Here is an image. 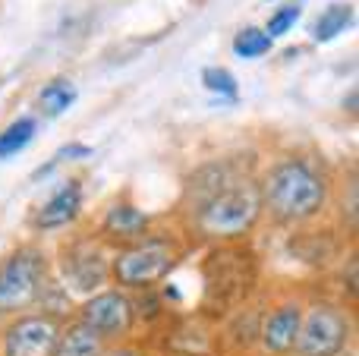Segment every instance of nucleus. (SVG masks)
<instances>
[{
	"instance_id": "6",
	"label": "nucleus",
	"mask_w": 359,
	"mask_h": 356,
	"mask_svg": "<svg viewBox=\"0 0 359 356\" xmlns=\"http://www.w3.org/2000/svg\"><path fill=\"white\" fill-rule=\"evenodd\" d=\"M353 353V315L334 300H316L303 309L297 344L290 356H350Z\"/></svg>"
},
{
	"instance_id": "15",
	"label": "nucleus",
	"mask_w": 359,
	"mask_h": 356,
	"mask_svg": "<svg viewBox=\"0 0 359 356\" xmlns=\"http://www.w3.org/2000/svg\"><path fill=\"white\" fill-rule=\"evenodd\" d=\"M227 331H230V341L243 350H255L259 344V325H262V309H249V306H240L233 315H227Z\"/></svg>"
},
{
	"instance_id": "13",
	"label": "nucleus",
	"mask_w": 359,
	"mask_h": 356,
	"mask_svg": "<svg viewBox=\"0 0 359 356\" xmlns=\"http://www.w3.org/2000/svg\"><path fill=\"white\" fill-rule=\"evenodd\" d=\"M107 347L111 344L104 338H98L92 328L69 319V322H63V331L57 338V347L50 356H104Z\"/></svg>"
},
{
	"instance_id": "16",
	"label": "nucleus",
	"mask_w": 359,
	"mask_h": 356,
	"mask_svg": "<svg viewBox=\"0 0 359 356\" xmlns=\"http://www.w3.org/2000/svg\"><path fill=\"white\" fill-rule=\"evenodd\" d=\"M73 101H76V85L69 79H50L38 95V107H41L44 117H60Z\"/></svg>"
},
{
	"instance_id": "11",
	"label": "nucleus",
	"mask_w": 359,
	"mask_h": 356,
	"mask_svg": "<svg viewBox=\"0 0 359 356\" xmlns=\"http://www.w3.org/2000/svg\"><path fill=\"white\" fill-rule=\"evenodd\" d=\"M145 233H151V214L142 212L136 202H114L101 214V224H98L101 243H114L120 249V246H130L136 240H142Z\"/></svg>"
},
{
	"instance_id": "22",
	"label": "nucleus",
	"mask_w": 359,
	"mask_h": 356,
	"mask_svg": "<svg viewBox=\"0 0 359 356\" xmlns=\"http://www.w3.org/2000/svg\"><path fill=\"white\" fill-rule=\"evenodd\" d=\"M88 151H92V149H88V145H82V142H69V145H63V149L57 151V155L50 158V161L44 164V167L38 170L35 177H44V174H48V170H54L57 164H67V161H76V158H86Z\"/></svg>"
},
{
	"instance_id": "24",
	"label": "nucleus",
	"mask_w": 359,
	"mask_h": 356,
	"mask_svg": "<svg viewBox=\"0 0 359 356\" xmlns=\"http://www.w3.org/2000/svg\"><path fill=\"white\" fill-rule=\"evenodd\" d=\"M341 278H344V294H347V300L353 303V296H356V256L353 252L347 256V265H344Z\"/></svg>"
},
{
	"instance_id": "17",
	"label": "nucleus",
	"mask_w": 359,
	"mask_h": 356,
	"mask_svg": "<svg viewBox=\"0 0 359 356\" xmlns=\"http://www.w3.org/2000/svg\"><path fill=\"white\" fill-rule=\"evenodd\" d=\"M297 243H306V252H297V259L309 265H328L337 256V243L331 240V231H312V233H299L293 237Z\"/></svg>"
},
{
	"instance_id": "3",
	"label": "nucleus",
	"mask_w": 359,
	"mask_h": 356,
	"mask_svg": "<svg viewBox=\"0 0 359 356\" xmlns=\"http://www.w3.org/2000/svg\"><path fill=\"white\" fill-rule=\"evenodd\" d=\"M186 249L174 233H145L130 246H120L111 256V284L126 294L155 290L174 275Z\"/></svg>"
},
{
	"instance_id": "4",
	"label": "nucleus",
	"mask_w": 359,
	"mask_h": 356,
	"mask_svg": "<svg viewBox=\"0 0 359 356\" xmlns=\"http://www.w3.org/2000/svg\"><path fill=\"white\" fill-rule=\"evenodd\" d=\"M205 287H202V309L205 315H233L240 306H246L249 294L255 287V259L243 246H211L202 265Z\"/></svg>"
},
{
	"instance_id": "9",
	"label": "nucleus",
	"mask_w": 359,
	"mask_h": 356,
	"mask_svg": "<svg viewBox=\"0 0 359 356\" xmlns=\"http://www.w3.org/2000/svg\"><path fill=\"white\" fill-rule=\"evenodd\" d=\"M60 315L32 309L16 319H6L0 328V356H50L63 331Z\"/></svg>"
},
{
	"instance_id": "8",
	"label": "nucleus",
	"mask_w": 359,
	"mask_h": 356,
	"mask_svg": "<svg viewBox=\"0 0 359 356\" xmlns=\"http://www.w3.org/2000/svg\"><path fill=\"white\" fill-rule=\"evenodd\" d=\"M60 287L76 296H92L111 284V252L98 237L73 240L60 256Z\"/></svg>"
},
{
	"instance_id": "12",
	"label": "nucleus",
	"mask_w": 359,
	"mask_h": 356,
	"mask_svg": "<svg viewBox=\"0 0 359 356\" xmlns=\"http://www.w3.org/2000/svg\"><path fill=\"white\" fill-rule=\"evenodd\" d=\"M82 199H86V193H82V183H79V180H67V183H63V186L57 189V193L50 196V199L35 212V218H32V227H35V231H41V233H48V231H63L67 224H73V221L79 218Z\"/></svg>"
},
{
	"instance_id": "23",
	"label": "nucleus",
	"mask_w": 359,
	"mask_h": 356,
	"mask_svg": "<svg viewBox=\"0 0 359 356\" xmlns=\"http://www.w3.org/2000/svg\"><path fill=\"white\" fill-rule=\"evenodd\" d=\"M341 205H344V227H347V233H353L356 231V177L353 174L347 177Z\"/></svg>"
},
{
	"instance_id": "7",
	"label": "nucleus",
	"mask_w": 359,
	"mask_h": 356,
	"mask_svg": "<svg viewBox=\"0 0 359 356\" xmlns=\"http://www.w3.org/2000/svg\"><path fill=\"white\" fill-rule=\"evenodd\" d=\"M76 322H82L86 328H92L98 338H104L107 344H123L133 341L139 319H136V294H126V290L114 287H101L98 294L86 296L79 303L73 315Z\"/></svg>"
},
{
	"instance_id": "10",
	"label": "nucleus",
	"mask_w": 359,
	"mask_h": 356,
	"mask_svg": "<svg viewBox=\"0 0 359 356\" xmlns=\"http://www.w3.org/2000/svg\"><path fill=\"white\" fill-rule=\"evenodd\" d=\"M303 309L306 306L299 300H280V303H274L268 313H262L255 350H262V356H290L293 344H297Z\"/></svg>"
},
{
	"instance_id": "14",
	"label": "nucleus",
	"mask_w": 359,
	"mask_h": 356,
	"mask_svg": "<svg viewBox=\"0 0 359 356\" xmlns=\"http://www.w3.org/2000/svg\"><path fill=\"white\" fill-rule=\"evenodd\" d=\"M353 25V6L350 4H331L325 6V13L316 19V29H312V38H316L318 44H328L334 41L337 35H344V32Z\"/></svg>"
},
{
	"instance_id": "19",
	"label": "nucleus",
	"mask_w": 359,
	"mask_h": 356,
	"mask_svg": "<svg viewBox=\"0 0 359 356\" xmlns=\"http://www.w3.org/2000/svg\"><path fill=\"white\" fill-rule=\"evenodd\" d=\"M271 50V38H268L265 29H259V25H249V29L236 32L233 38V54L243 57V60H255V57L268 54Z\"/></svg>"
},
{
	"instance_id": "25",
	"label": "nucleus",
	"mask_w": 359,
	"mask_h": 356,
	"mask_svg": "<svg viewBox=\"0 0 359 356\" xmlns=\"http://www.w3.org/2000/svg\"><path fill=\"white\" fill-rule=\"evenodd\" d=\"M104 356H149V353H145V347L133 344V341H123V344H111V347H107Z\"/></svg>"
},
{
	"instance_id": "18",
	"label": "nucleus",
	"mask_w": 359,
	"mask_h": 356,
	"mask_svg": "<svg viewBox=\"0 0 359 356\" xmlns=\"http://www.w3.org/2000/svg\"><path fill=\"white\" fill-rule=\"evenodd\" d=\"M35 130H38L35 117H19V120H13V123L6 126L4 132H0V158L19 155V151H22L25 145L35 139Z\"/></svg>"
},
{
	"instance_id": "1",
	"label": "nucleus",
	"mask_w": 359,
	"mask_h": 356,
	"mask_svg": "<svg viewBox=\"0 0 359 356\" xmlns=\"http://www.w3.org/2000/svg\"><path fill=\"white\" fill-rule=\"evenodd\" d=\"M262 214L274 227H306L328 212L331 177L306 155L278 158L259 177Z\"/></svg>"
},
{
	"instance_id": "20",
	"label": "nucleus",
	"mask_w": 359,
	"mask_h": 356,
	"mask_svg": "<svg viewBox=\"0 0 359 356\" xmlns=\"http://www.w3.org/2000/svg\"><path fill=\"white\" fill-rule=\"evenodd\" d=\"M202 85L208 88V92L221 95V98H236V92H240L233 73L224 69V67H205L202 69Z\"/></svg>"
},
{
	"instance_id": "21",
	"label": "nucleus",
	"mask_w": 359,
	"mask_h": 356,
	"mask_svg": "<svg viewBox=\"0 0 359 356\" xmlns=\"http://www.w3.org/2000/svg\"><path fill=\"white\" fill-rule=\"evenodd\" d=\"M299 19V6H280L278 13H274L271 19H268V38H280V35H287V32L293 29V22H297Z\"/></svg>"
},
{
	"instance_id": "5",
	"label": "nucleus",
	"mask_w": 359,
	"mask_h": 356,
	"mask_svg": "<svg viewBox=\"0 0 359 356\" xmlns=\"http://www.w3.org/2000/svg\"><path fill=\"white\" fill-rule=\"evenodd\" d=\"M50 287V259L38 243H22L0 262V322L41 306Z\"/></svg>"
},
{
	"instance_id": "2",
	"label": "nucleus",
	"mask_w": 359,
	"mask_h": 356,
	"mask_svg": "<svg viewBox=\"0 0 359 356\" xmlns=\"http://www.w3.org/2000/svg\"><path fill=\"white\" fill-rule=\"evenodd\" d=\"M262 218H265V214H262L259 183L243 174L192 208L189 231L196 233L198 240H205V243L227 246V243L246 240L249 233L259 227Z\"/></svg>"
}]
</instances>
